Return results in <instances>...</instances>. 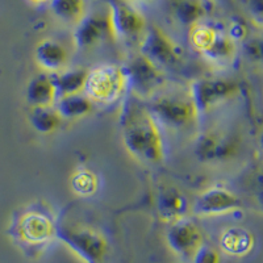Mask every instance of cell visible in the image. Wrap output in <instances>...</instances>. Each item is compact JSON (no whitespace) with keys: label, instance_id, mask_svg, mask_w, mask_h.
I'll return each mask as SVG.
<instances>
[{"label":"cell","instance_id":"cell-1","mask_svg":"<svg viewBox=\"0 0 263 263\" xmlns=\"http://www.w3.org/2000/svg\"><path fill=\"white\" fill-rule=\"evenodd\" d=\"M120 128L126 150L149 163L163 159L164 150L158 121L138 96L129 95L120 114Z\"/></svg>","mask_w":263,"mask_h":263},{"label":"cell","instance_id":"cell-2","mask_svg":"<svg viewBox=\"0 0 263 263\" xmlns=\"http://www.w3.org/2000/svg\"><path fill=\"white\" fill-rule=\"evenodd\" d=\"M55 236L86 263H105L109 254L107 238L91 227L61 222L55 225Z\"/></svg>","mask_w":263,"mask_h":263},{"label":"cell","instance_id":"cell-3","mask_svg":"<svg viewBox=\"0 0 263 263\" xmlns=\"http://www.w3.org/2000/svg\"><path fill=\"white\" fill-rule=\"evenodd\" d=\"M128 77L125 67L119 65H100L87 74L84 95L92 103L112 104L125 93Z\"/></svg>","mask_w":263,"mask_h":263},{"label":"cell","instance_id":"cell-4","mask_svg":"<svg viewBox=\"0 0 263 263\" xmlns=\"http://www.w3.org/2000/svg\"><path fill=\"white\" fill-rule=\"evenodd\" d=\"M149 111L157 121L171 129L187 128L199 115L190 92L156 95L150 103Z\"/></svg>","mask_w":263,"mask_h":263},{"label":"cell","instance_id":"cell-5","mask_svg":"<svg viewBox=\"0 0 263 263\" xmlns=\"http://www.w3.org/2000/svg\"><path fill=\"white\" fill-rule=\"evenodd\" d=\"M141 55L158 67H177L180 63L179 46L159 27H150L145 30L140 46Z\"/></svg>","mask_w":263,"mask_h":263},{"label":"cell","instance_id":"cell-6","mask_svg":"<svg viewBox=\"0 0 263 263\" xmlns=\"http://www.w3.org/2000/svg\"><path fill=\"white\" fill-rule=\"evenodd\" d=\"M108 7L112 37L133 39L146 30V20L130 3L125 0H109Z\"/></svg>","mask_w":263,"mask_h":263},{"label":"cell","instance_id":"cell-7","mask_svg":"<svg viewBox=\"0 0 263 263\" xmlns=\"http://www.w3.org/2000/svg\"><path fill=\"white\" fill-rule=\"evenodd\" d=\"M16 236L25 245L39 248L53 239L55 236V224L46 213L28 211L18 218Z\"/></svg>","mask_w":263,"mask_h":263},{"label":"cell","instance_id":"cell-8","mask_svg":"<svg viewBox=\"0 0 263 263\" xmlns=\"http://www.w3.org/2000/svg\"><path fill=\"white\" fill-rule=\"evenodd\" d=\"M168 248L184 259H192L197 249L203 245V234L194 221L189 218H180L170 224L167 230Z\"/></svg>","mask_w":263,"mask_h":263},{"label":"cell","instance_id":"cell-9","mask_svg":"<svg viewBox=\"0 0 263 263\" xmlns=\"http://www.w3.org/2000/svg\"><path fill=\"white\" fill-rule=\"evenodd\" d=\"M128 84L135 90L136 96L153 95L163 83L162 74L154 63L150 62L144 55H137L125 67Z\"/></svg>","mask_w":263,"mask_h":263},{"label":"cell","instance_id":"cell-10","mask_svg":"<svg viewBox=\"0 0 263 263\" xmlns=\"http://www.w3.org/2000/svg\"><path fill=\"white\" fill-rule=\"evenodd\" d=\"M234 90L236 86L224 79H200L195 82L190 95L197 112L200 114L233 95Z\"/></svg>","mask_w":263,"mask_h":263},{"label":"cell","instance_id":"cell-11","mask_svg":"<svg viewBox=\"0 0 263 263\" xmlns=\"http://www.w3.org/2000/svg\"><path fill=\"white\" fill-rule=\"evenodd\" d=\"M241 203L234 194L221 187L203 192L195 203V212L201 216L225 215L238 210Z\"/></svg>","mask_w":263,"mask_h":263},{"label":"cell","instance_id":"cell-12","mask_svg":"<svg viewBox=\"0 0 263 263\" xmlns=\"http://www.w3.org/2000/svg\"><path fill=\"white\" fill-rule=\"evenodd\" d=\"M107 36H112L108 15L84 16L81 23L75 27L74 42L78 48L88 49L98 45Z\"/></svg>","mask_w":263,"mask_h":263},{"label":"cell","instance_id":"cell-13","mask_svg":"<svg viewBox=\"0 0 263 263\" xmlns=\"http://www.w3.org/2000/svg\"><path fill=\"white\" fill-rule=\"evenodd\" d=\"M236 150L234 140L218 133H206L199 138L196 153L201 161H222L233 156Z\"/></svg>","mask_w":263,"mask_h":263},{"label":"cell","instance_id":"cell-14","mask_svg":"<svg viewBox=\"0 0 263 263\" xmlns=\"http://www.w3.org/2000/svg\"><path fill=\"white\" fill-rule=\"evenodd\" d=\"M157 210L162 220L171 224L184 217L189 210V204L179 190L174 187H164L158 192Z\"/></svg>","mask_w":263,"mask_h":263},{"label":"cell","instance_id":"cell-15","mask_svg":"<svg viewBox=\"0 0 263 263\" xmlns=\"http://www.w3.org/2000/svg\"><path fill=\"white\" fill-rule=\"evenodd\" d=\"M27 99L32 108L53 107L58 99L53 75L40 74L34 77L28 86Z\"/></svg>","mask_w":263,"mask_h":263},{"label":"cell","instance_id":"cell-16","mask_svg":"<svg viewBox=\"0 0 263 263\" xmlns=\"http://www.w3.org/2000/svg\"><path fill=\"white\" fill-rule=\"evenodd\" d=\"M220 246L227 254L243 257L254 248V237L245 228H228L220 237Z\"/></svg>","mask_w":263,"mask_h":263},{"label":"cell","instance_id":"cell-17","mask_svg":"<svg viewBox=\"0 0 263 263\" xmlns=\"http://www.w3.org/2000/svg\"><path fill=\"white\" fill-rule=\"evenodd\" d=\"M69 60V54L61 44L53 40H44L36 48V61L49 72L60 71Z\"/></svg>","mask_w":263,"mask_h":263},{"label":"cell","instance_id":"cell-18","mask_svg":"<svg viewBox=\"0 0 263 263\" xmlns=\"http://www.w3.org/2000/svg\"><path fill=\"white\" fill-rule=\"evenodd\" d=\"M92 104L93 103L86 95L72 93L58 99L55 111L58 112L61 119H79L86 116L92 109Z\"/></svg>","mask_w":263,"mask_h":263},{"label":"cell","instance_id":"cell-19","mask_svg":"<svg viewBox=\"0 0 263 263\" xmlns=\"http://www.w3.org/2000/svg\"><path fill=\"white\" fill-rule=\"evenodd\" d=\"M50 8L55 17L75 27L86 16L84 0H50Z\"/></svg>","mask_w":263,"mask_h":263},{"label":"cell","instance_id":"cell-20","mask_svg":"<svg viewBox=\"0 0 263 263\" xmlns=\"http://www.w3.org/2000/svg\"><path fill=\"white\" fill-rule=\"evenodd\" d=\"M88 71L83 69L67 70L61 72L60 75L54 77V83L57 88V98L72 95V93H81L83 91Z\"/></svg>","mask_w":263,"mask_h":263},{"label":"cell","instance_id":"cell-21","mask_svg":"<svg viewBox=\"0 0 263 263\" xmlns=\"http://www.w3.org/2000/svg\"><path fill=\"white\" fill-rule=\"evenodd\" d=\"M234 53H236V42L232 41L228 34L220 32L212 42V45L204 51L203 55L210 62L216 65H225L232 61Z\"/></svg>","mask_w":263,"mask_h":263},{"label":"cell","instance_id":"cell-22","mask_svg":"<svg viewBox=\"0 0 263 263\" xmlns=\"http://www.w3.org/2000/svg\"><path fill=\"white\" fill-rule=\"evenodd\" d=\"M61 123V116L53 107L33 108L30 114V124L40 133H50L55 130Z\"/></svg>","mask_w":263,"mask_h":263},{"label":"cell","instance_id":"cell-23","mask_svg":"<svg viewBox=\"0 0 263 263\" xmlns=\"http://www.w3.org/2000/svg\"><path fill=\"white\" fill-rule=\"evenodd\" d=\"M174 15L180 24L191 25L200 23L204 8L199 0H180L174 7Z\"/></svg>","mask_w":263,"mask_h":263},{"label":"cell","instance_id":"cell-24","mask_svg":"<svg viewBox=\"0 0 263 263\" xmlns=\"http://www.w3.org/2000/svg\"><path fill=\"white\" fill-rule=\"evenodd\" d=\"M71 185L72 190L78 195L88 196V195H92L98 189V179L95 174L88 170L77 171L71 179Z\"/></svg>","mask_w":263,"mask_h":263},{"label":"cell","instance_id":"cell-25","mask_svg":"<svg viewBox=\"0 0 263 263\" xmlns=\"http://www.w3.org/2000/svg\"><path fill=\"white\" fill-rule=\"evenodd\" d=\"M192 263H220V254L216 249L201 245L192 257Z\"/></svg>","mask_w":263,"mask_h":263},{"label":"cell","instance_id":"cell-26","mask_svg":"<svg viewBox=\"0 0 263 263\" xmlns=\"http://www.w3.org/2000/svg\"><path fill=\"white\" fill-rule=\"evenodd\" d=\"M246 33H248V30H246V27L242 23H233L229 28L228 37H229L233 42H237L245 39Z\"/></svg>","mask_w":263,"mask_h":263},{"label":"cell","instance_id":"cell-27","mask_svg":"<svg viewBox=\"0 0 263 263\" xmlns=\"http://www.w3.org/2000/svg\"><path fill=\"white\" fill-rule=\"evenodd\" d=\"M246 50H248V54L249 55H251V57H253V54H254V55H257V57L259 58L260 57V42L258 41V40H251L248 45H246Z\"/></svg>","mask_w":263,"mask_h":263},{"label":"cell","instance_id":"cell-28","mask_svg":"<svg viewBox=\"0 0 263 263\" xmlns=\"http://www.w3.org/2000/svg\"><path fill=\"white\" fill-rule=\"evenodd\" d=\"M251 9L257 12V16L260 18L262 13V0H251Z\"/></svg>","mask_w":263,"mask_h":263},{"label":"cell","instance_id":"cell-29","mask_svg":"<svg viewBox=\"0 0 263 263\" xmlns=\"http://www.w3.org/2000/svg\"><path fill=\"white\" fill-rule=\"evenodd\" d=\"M33 3H46V2H50V0H30Z\"/></svg>","mask_w":263,"mask_h":263},{"label":"cell","instance_id":"cell-30","mask_svg":"<svg viewBox=\"0 0 263 263\" xmlns=\"http://www.w3.org/2000/svg\"><path fill=\"white\" fill-rule=\"evenodd\" d=\"M141 2H145V3H150V2H153V0H141Z\"/></svg>","mask_w":263,"mask_h":263}]
</instances>
